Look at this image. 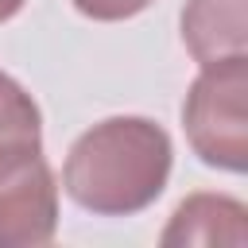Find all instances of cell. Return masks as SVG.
Masks as SVG:
<instances>
[{
	"instance_id": "cell-6",
	"label": "cell",
	"mask_w": 248,
	"mask_h": 248,
	"mask_svg": "<svg viewBox=\"0 0 248 248\" xmlns=\"http://www.w3.org/2000/svg\"><path fill=\"white\" fill-rule=\"evenodd\" d=\"M39 147H43V112L35 97L12 74H4L0 81V163L23 151H39Z\"/></svg>"
},
{
	"instance_id": "cell-4",
	"label": "cell",
	"mask_w": 248,
	"mask_h": 248,
	"mask_svg": "<svg viewBox=\"0 0 248 248\" xmlns=\"http://www.w3.org/2000/svg\"><path fill=\"white\" fill-rule=\"evenodd\" d=\"M163 248H248V205L232 194L198 190L182 198L159 232Z\"/></svg>"
},
{
	"instance_id": "cell-1",
	"label": "cell",
	"mask_w": 248,
	"mask_h": 248,
	"mask_svg": "<svg viewBox=\"0 0 248 248\" xmlns=\"http://www.w3.org/2000/svg\"><path fill=\"white\" fill-rule=\"evenodd\" d=\"M174 143L151 116H108L85 128L62 163V190L97 217H132L170 182Z\"/></svg>"
},
{
	"instance_id": "cell-5",
	"label": "cell",
	"mask_w": 248,
	"mask_h": 248,
	"mask_svg": "<svg viewBox=\"0 0 248 248\" xmlns=\"http://www.w3.org/2000/svg\"><path fill=\"white\" fill-rule=\"evenodd\" d=\"M244 4L248 0H186L178 27H182V46L198 66L248 54Z\"/></svg>"
},
{
	"instance_id": "cell-2",
	"label": "cell",
	"mask_w": 248,
	"mask_h": 248,
	"mask_svg": "<svg viewBox=\"0 0 248 248\" xmlns=\"http://www.w3.org/2000/svg\"><path fill=\"white\" fill-rule=\"evenodd\" d=\"M182 132L205 167L248 170V54L202 66L182 101Z\"/></svg>"
},
{
	"instance_id": "cell-8",
	"label": "cell",
	"mask_w": 248,
	"mask_h": 248,
	"mask_svg": "<svg viewBox=\"0 0 248 248\" xmlns=\"http://www.w3.org/2000/svg\"><path fill=\"white\" fill-rule=\"evenodd\" d=\"M23 4H27V0H0V23L16 19V16L23 12Z\"/></svg>"
},
{
	"instance_id": "cell-7",
	"label": "cell",
	"mask_w": 248,
	"mask_h": 248,
	"mask_svg": "<svg viewBox=\"0 0 248 248\" xmlns=\"http://www.w3.org/2000/svg\"><path fill=\"white\" fill-rule=\"evenodd\" d=\"M70 4L93 23H120V19H132V16L147 12L155 0H70Z\"/></svg>"
},
{
	"instance_id": "cell-3",
	"label": "cell",
	"mask_w": 248,
	"mask_h": 248,
	"mask_svg": "<svg viewBox=\"0 0 248 248\" xmlns=\"http://www.w3.org/2000/svg\"><path fill=\"white\" fill-rule=\"evenodd\" d=\"M58 232V178L39 151L0 163V248H43Z\"/></svg>"
},
{
	"instance_id": "cell-9",
	"label": "cell",
	"mask_w": 248,
	"mask_h": 248,
	"mask_svg": "<svg viewBox=\"0 0 248 248\" xmlns=\"http://www.w3.org/2000/svg\"><path fill=\"white\" fill-rule=\"evenodd\" d=\"M0 81H4V70H0Z\"/></svg>"
}]
</instances>
